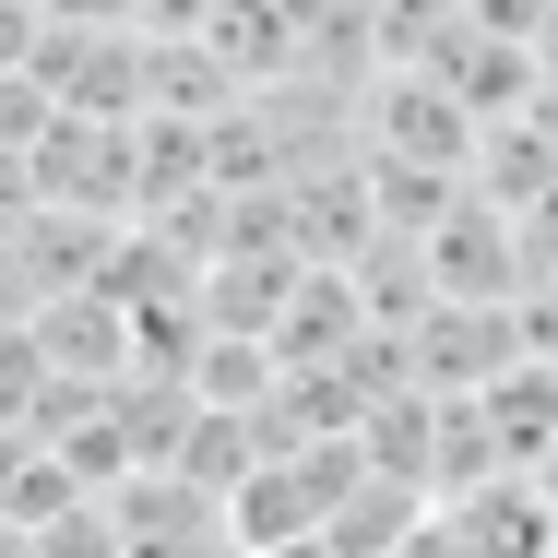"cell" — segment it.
<instances>
[{
    "label": "cell",
    "mask_w": 558,
    "mask_h": 558,
    "mask_svg": "<svg viewBox=\"0 0 558 558\" xmlns=\"http://www.w3.org/2000/svg\"><path fill=\"white\" fill-rule=\"evenodd\" d=\"M262 558H344L333 535H298V547H262Z\"/></svg>",
    "instance_id": "3"
},
{
    "label": "cell",
    "mask_w": 558,
    "mask_h": 558,
    "mask_svg": "<svg viewBox=\"0 0 558 558\" xmlns=\"http://www.w3.org/2000/svg\"><path fill=\"white\" fill-rule=\"evenodd\" d=\"M108 547L119 558H250L238 547V499L203 487V475H179V463L108 487Z\"/></svg>",
    "instance_id": "1"
},
{
    "label": "cell",
    "mask_w": 558,
    "mask_h": 558,
    "mask_svg": "<svg viewBox=\"0 0 558 558\" xmlns=\"http://www.w3.org/2000/svg\"><path fill=\"white\" fill-rule=\"evenodd\" d=\"M48 24H155V0H36Z\"/></svg>",
    "instance_id": "2"
},
{
    "label": "cell",
    "mask_w": 558,
    "mask_h": 558,
    "mask_svg": "<svg viewBox=\"0 0 558 558\" xmlns=\"http://www.w3.org/2000/svg\"><path fill=\"white\" fill-rule=\"evenodd\" d=\"M535 475H547V499H558V451H547V463H535Z\"/></svg>",
    "instance_id": "4"
}]
</instances>
